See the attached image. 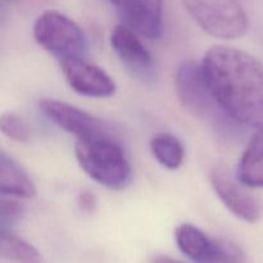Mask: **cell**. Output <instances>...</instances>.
<instances>
[{
    "instance_id": "1",
    "label": "cell",
    "mask_w": 263,
    "mask_h": 263,
    "mask_svg": "<svg viewBox=\"0 0 263 263\" xmlns=\"http://www.w3.org/2000/svg\"><path fill=\"white\" fill-rule=\"evenodd\" d=\"M202 69L234 122L263 130V66L258 59L233 46L216 45L203 57Z\"/></svg>"
},
{
    "instance_id": "2",
    "label": "cell",
    "mask_w": 263,
    "mask_h": 263,
    "mask_svg": "<svg viewBox=\"0 0 263 263\" xmlns=\"http://www.w3.org/2000/svg\"><path fill=\"white\" fill-rule=\"evenodd\" d=\"M74 154L85 174L112 190H123L133 181V167L115 133L77 139Z\"/></svg>"
},
{
    "instance_id": "3",
    "label": "cell",
    "mask_w": 263,
    "mask_h": 263,
    "mask_svg": "<svg viewBox=\"0 0 263 263\" xmlns=\"http://www.w3.org/2000/svg\"><path fill=\"white\" fill-rule=\"evenodd\" d=\"M175 91L185 109L218 133H225L233 123H236L226 115L213 95L203 73L202 64L192 61L181 63L175 74Z\"/></svg>"
},
{
    "instance_id": "4",
    "label": "cell",
    "mask_w": 263,
    "mask_h": 263,
    "mask_svg": "<svg viewBox=\"0 0 263 263\" xmlns=\"http://www.w3.org/2000/svg\"><path fill=\"white\" fill-rule=\"evenodd\" d=\"M33 37L46 51L59 59L84 58L87 41L82 28L58 10L41 13L33 25Z\"/></svg>"
},
{
    "instance_id": "5",
    "label": "cell",
    "mask_w": 263,
    "mask_h": 263,
    "mask_svg": "<svg viewBox=\"0 0 263 263\" xmlns=\"http://www.w3.org/2000/svg\"><path fill=\"white\" fill-rule=\"evenodd\" d=\"M192 20L208 35L233 40L246 35L248 15L238 0H184Z\"/></svg>"
},
{
    "instance_id": "6",
    "label": "cell",
    "mask_w": 263,
    "mask_h": 263,
    "mask_svg": "<svg viewBox=\"0 0 263 263\" xmlns=\"http://www.w3.org/2000/svg\"><path fill=\"white\" fill-rule=\"evenodd\" d=\"M180 251L195 263H244L240 247L228 239L211 238L199 228L182 223L175 231Z\"/></svg>"
},
{
    "instance_id": "7",
    "label": "cell",
    "mask_w": 263,
    "mask_h": 263,
    "mask_svg": "<svg viewBox=\"0 0 263 263\" xmlns=\"http://www.w3.org/2000/svg\"><path fill=\"white\" fill-rule=\"evenodd\" d=\"M109 40L113 51L131 76L145 82L156 79L153 57L135 31L126 25H118L110 32Z\"/></svg>"
},
{
    "instance_id": "8",
    "label": "cell",
    "mask_w": 263,
    "mask_h": 263,
    "mask_svg": "<svg viewBox=\"0 0 263 263\" xmlns=\"http://www.w3.org/2000/svg\"><path fill=\"white\" fill-rule=\"evenodd\" d=\"M39 108L51 123L66 133L72 134L77 139L112 131L109 125L103 120L66 102L45 98L40 100Z\"/></svg>"
},
{
    "instance_id": "9",
    "label": "cell",
    "mask_w": 263,
    "mask_h": 263,
    "mask_svg": "<svg viewBox=\"0 0 263 263\" xmlns=\"http://www.w3.org/2000/svg\"><path fill=\"white\" fill-rule=\"evenodd\" d=\"M61 69L68 86L77 94L104 99L116 92V82L112 77L99 66L89 63L84 58L61 61Z\"/></svg>"
},
{
    "instance_id": "10",
    "label": "cell",
    "mask_w": 263,
    "mask_h": 263,
    "mask_svg": "<svg viewBox=\"0 0 263 263\" xmlns=\"http://www.w3.org/2000/svg\"><path fill=\"white\" fill-rule=\"evenodd\" d=\"M120 13L123 25L146 39L161 37L163 0H108Z\"/></svg>"
},
{
    "instance_id": "11",
    "label": "cell",
    "mask_w": 263,
    "mask_h": 263,
    "mask_svg": "<svg viewBox=\"0 0 263 263\" xmlns=\"http://www.w3.org/2000/svg\"><path fill=\"white\" fill-rule=\"evenodd\" d=\"M210 181L222 204L244 222L254 223L261 217V205L252 195L244 192L240 182H236L222 167L211 171Z\"/></svg>"
},
{
    "instance_id": "12",
    "label": "cell",
    "mask_w": 263,
    "mask_h": 263,
    "mask_svg": "<svg viewBox=\"0 0 263 263\" xmlns=\"http://www.w3.org/2000/svg\"><path fill=\"white\" fill-rule=\"evenodd\" d=\"M0 190L4 195L18 199H32L37 194L27 172L5 152L0 154Z\"/></svg>"
},
{
    "instance_id": "13",
    "label": "cell",
    "mask_w": 263,
    "mask_h": 263,
    "mask_svg": "<svg viewBox=\"0 0 263 263\" xmlns=\"http://www.w3.org/2000/svg\"><path fill=\"white\" fill-rule=\"evenodd\" d=\"M238 181L244 186L263 187V130L249 140L236 167Z\"/></svg>"
},
{
    "instance_id": "14",
    "label": "cell",
    "mask_w": 263,
    "mask_h": 263,
    "mask_svg": "<svg viewBox=\"0 0 263 263\" xmlns=\"http://www.w3.org/2000/svg\"><path fill=\"white\" fill-rule=\"evenodd\" d=\"M151 151L159 164L168 170H177L184 162L185 149L175 135L157 134L151 140Z\"/></svg>"
},
{
    "instance_id": "15",
    "label": "cell",
    "mask_w": 263,
    "mask_h": 263,
    "mask_svg": "<svg viewBox=\"0 0 263 263\" xmlns=\"http://www.w3.org/2000/svg\"><path fill=\"white\" fill-rule=\"evenodd\" d=\"M0 233V252L3 258L14 263H41V256L35 247L15 235L12 230L2 229Z\"/></svg>"
},
{
    "instance_id": "16",
    "label": "cell",
    "mask_w": 263,
    "mask_h": 263,
    "mask_svg": "<svg viewBox=\"0 0 263 263\" xmlns=\"http://www.w3.org/2000/svg\"><path fill=\"white\" fill-rule=\"evenodd\" d=\"M0 128L3 135L18 143H26L30 139V127L26 121L13 112L3 113L0 117Z\"/></svg>"
},
{
    "instance_id": "17",
    "label": "cell",
    "mask_w": 263,
    "mask_h": 263,
    "mask_svg": "<svg viewBox=\"0 0 263 263\" xmlns=\"http://www.w3.org/2000/svg\"><path fill=\"white\" fill-rule=\"evenodd\" d=\"M17 199L18 198L3 194L2 202H0V223H2V229L10 230V228L22 218L25 207Z\"/></svg>"
},
{
    "instance_id": "18",
    "label": "cell",
    "mask_w": 263,
    "mask_h": 263,
    "mask_svg": "<svg viewBox=\"0 0 263 263\" xmlns=\"http://www.w3.org/2000/svg\"><path fill=\"white\" fill-rule=\"evenodd\" d=\"M77 205L85 213H92L97 208V197L91 192H81L77 197Z\"/></svg>"
},
{
    "instance_id": "19",
    "label": "cell",
    "mask_w": 263,
    "mask_h": 263,
    "mask_svg": "<svg viewBox=\"0 0 263 263\" xmlns=\"http://www.w3.org/2000/svg\"><path fill=\"white\" fill-rule=\"evenodd\" d=\"M152 263H184V262L177 261V259H174L171 258V257H167V256H157L154 257Z\"/></svg>"
}]
</instances>
